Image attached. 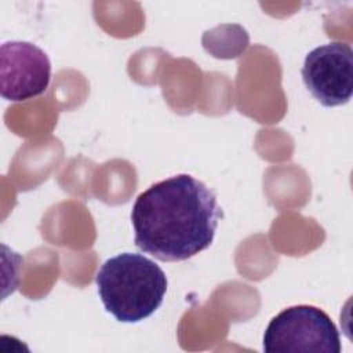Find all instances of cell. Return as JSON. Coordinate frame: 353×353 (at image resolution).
<instances>
[{"instance_id": "obj_1", "label": "cell", "mask_w": 353, "mask_h": 353, "mask_svg": "<svg viewBox=\"0 0 353 353\" xmlns=\"http://www.w3.org/2000/svg\"><path fill=\"white\" fill-rule=\"evenodd\" d=\"M222 210L215 193L189 174L149 186L131 210L135 245L163 262L186 261L214 241Z\"/></svg>"}, {"instance_id": "obj_3", "label": "cell", "mask_w": 353, "mask_h": 353, "mask_svg": "<svg viewBox=\"0 0 353 353\" xmlns=\"http://www.w3.org/2000/svg\"><path fill=\"white\" fill-rule=\"evenodd\" d=\"M269 353H339L341 338L330 316L310 305L284 309L270 320L263 334Z\"/></svg>"}, {"instance_id": "obj_5", "label": "cell", "mask_w": 353, "mask_h": 353, "mask_svg": "<svg viewBox=\"0 0 353 353\" xmlns=\"http://www.w3.org/2000/svg\"><path fill=\"white\" fill-rule=\"evenodd\" d=\"M51 80L48 55L29 41H6L0 47V94L21 102L43 94Z\"/></svg>"}, {"instance_id": "obj_2", "label": "cell", "mask_w": 353, "mask_h": 353, "mask_svg": "<svg viewBox=\"0 0 353 353\" xmlns=\"http://www.w3.org/2000/svg\"><path fill=\"white\" fill-rule=\"evenodd\" d=\"M95 283L106 312L121 323L148 319L160 307L167 292L163 269L154 261L132 252L105 261Z\"/></svg>"}, {"instance_id": "obj_4", "label": "cell", "mask_w": 353, "mask_h": 353, "mask_svg": "<svg viewBox=\"0 0 353 353\" xmlns=\"http://www.w3.org/2000/svg\"><path fill=\"white\" fill-rule=\"evenodd\" d=\"M302 79L310 94L327 108L339 106L353 92V50L332 41L312 50L302 66Z\"/></svg>"}]
</instances>
